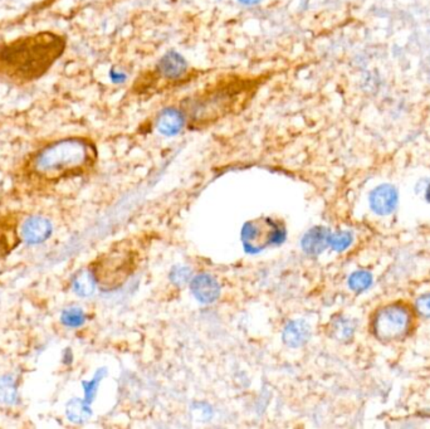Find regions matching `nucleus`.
Here are the masks:
<instances>
[{"label": "nucleus", "mask_w": 430, "mask_h": 429, "mask_svg": "<svg viewBox=\"0 0 430 429\" xmlns=\"http://www.w3.org/2000/svg\"><path fill=\"white\" fill-rule=\"evenodd\" d=\"M191 291L195 299L203 304H212L218 300L220 294V286L214 277L208 273H201L193 278L191 281Z\"/></svg>", "instance_id": "9"}, {"label": "nucleus", "mask_w": 430, "mask_h": 429, "mask_svg": "<svg viewBox=\"0 0 430 429\" xmlns=\"http://www.w3.org/2000/svg\"><path fill=\"white\" fill-rule=\"evenodd\" d=\"M239 3H242L244 6H255V4H258L260 0H238Z\"/></svg>", "instance_id": "24"}, {"label": "nucleus", "mask_w": 430, "mask_h": 429, "mask_svg": "<svg viewBox=\"0 0 430 429\" xmlns=\"http://www.w3.org/2000/svg\"><path fill=\"white\" fill-rule=\"evenodd\" d=\"M94 160L92 142L84 137H65L39 149L30 159V168L39 177L54 179L86 170Z\"/></svg>", "instance_id": "3"}, {"label": "nucleus", "mask_w": 430, "mask_h": 429, "mask_svg": "<svg viewBox=\"0 0 430 429\" xmlns=\"http://www.w3.org/2000/svg\"><path fill=\"white\" fill-rule=\"evenodd\" d=\"M330 230L324 227H315L302 238V248L310 256H318L329 246Z\"/></svg>", "instance_id": "12"}, {"label": "nucleus", "mask_w": 430, "mask_h": 429, "mask_svg": "<svg viewBox=\"0 0 430 429\" xmlns=\"http://www.w3.org/2000/svg\"><path fill=\"white\" fill-rule=\"evenodd\" d=\"M353 241H354V237L350 232L340 230V232H336V233L330 235L329 246L336 252H342V251H346L351 246Z\"/></svg>", "instance_id": "18"}, {"label": "nucleus", "mask_w": 430, "mask_h": 429, "mask_svg": "<svg viewBox=\"0 0 430 429\" xmlns=\"http://www.w3.org/2000/svg\"><path fill=\"white\" fill-rule=\"evenodd\" d=\"M334 331H335V336L339 340H346V339H350L354 335V328H353L351 323L346 321V320H339L337 323H335Z\"/></svg>", "instance_id": "21"}, {"label": "nucleus", "mask_w": 430, "mask_h": 429, "mask_svg": "<svg viewBox=\"0 0 430 429\" xmlns=\"http://www.w3.org/2000/svg\"><path fill=\"white\" fill-rule=\"evenodd\" d=\"M137 259V251L131 247L130 242H124L97 259L91 272L103 290H115L136 270Z\"/></svg>", "instance_id": "4"}, {"label": "nucleus", "mask_w": 430, "mask_h": 429, "mask_svg": "<svg viewBox=\"0 0 430 429\" xmlns=\"http://www.w3.org/2000/svg\"><path fill=\"white\" fill-rule=\"evenodd\" d=\"M17 384L11 376H0V403L14 404L17 402Z\"/></svg>", "instance_id": "16"}, {"label": "nucleus", "mask_w": 430, "mask_h": 429, "mask_svg": "<svg viewBox=\"0 0 430 429\" xmlns=\"http://www.w3.org/2000/svg\"><path fill=\"white\" fill-rule=\"evenodd\" d=\"M370 208L377 216H389L399 203V193L393 185L381 184L372 190L369 197Z\"/></svg>", "instance_id": "7"}, {"label": "nucleus", "mask_w": 430, "mask_h": 429, "mask_svg": "<svg viewBox=\"0 0 430 429\" xmlns=\"http://www.w3.org/2000/svg\"><path fill=\"white\" fill-rule=\"evenodd\" d=\"M96 290V280L91 271H81L73 278V291L78 296L89 297Z\"/></svg>", "instance_id": "15"}, {"label": "nucleus", "mask_w": 430, "mask_h": 429, "mask_svg": "<svg viewBox=\"0 0 430 429\" xmlns=\"http://www.w3.org/2000/svg\"><path fill=\"white\" fill-rule=\"evenodd\" d=\"M52 235V224L42 217H32L25 220L22 228V237L30 244H39L47 241Z\"/></svg>", "instance_id": "11"}, {"label": "nucleus", "mask_w": 430, "mask_h": 429, "mask_svg": "<svg viewBox=\"0 0 430 429\" xmlns=\"http://www.w3.org/2000/svg\"><path fill=\"white\" fill-rule=\"evenodd\" d=\"M84 320H86L84 312L78 307L67 309L62 312V316H61V321L68 328H80L82 326Z\"/></svg>", "instance_id": "19"}, {"label": "nucleus", "mask_w": 430, "mask_h": 429, "mask_svg": "<svg viewBox=\"0 0 430 429\" xmlns=\"http://www.w3.org/2000/svg\"><path fill=\"white\" fill-rule=\"evenodd\" d=\"M311 330L305 321H291L284 328L283 340L289 347H300L310 339Z\"/></svg>", "instance_id": "13"}, {"label": "nucleus", "mask_w": 430, "mask_h": 429, "mask_svg": "<svg viewBox=\"0 0 430 429\" xmlns=\"http://www.w3.org/2000/svg\"><path fill=\"white\" fill-rule=\"evenodd\" d=\"M414 313L403 302L388 304L377 309L372 318L374 336L384 342L404 339L412 331Z\"/></svg>", "instance_id": "5"}, {"label": "nucleus", "mask_w": 430, "mask_h": 429, "mask_svg": "<svg viewBox=\"0 0 430 429\" xmlns=\"http://www.w3.org/2000/svg\"><path fill=\"white\" fill-rule=\"evenodd\" d=\"M190 276H191V271L189 270L188 267H175L171 271V281L177 286L188 282Z\"/></svg>", "instance_id": "22"}, {"label": "nucleus", "mask_w": 430, "mask_h": 429, "mask_svg": "<svg viewBox=\"0 0 430 429\" xmlns=\"http://www.w3.org/2000/svg\"><path fill=\"white\" fill-rule=\"evenodd\" d=\"M186 118L182 110L167 107L160 112L156 118V129L161 135L175 136L183 130Z\"/></svg>", "instance_id": "10"}, {"label": "nucleus", "mask_w": 430, "mask_h": 429, "mask_svg": "<svg viewBox=\"0 0 430 429\" xmlns=\"http://www.w3.org/2000/svg\"><path fill=\"white\" fill-rule=\"evenodd\" d=\"M186 70H188L186 59L175 51H170L161 57L156 65L155 72L165 80L174 81L182 78L186 73Z\"/></svg>", "instance_id": "8"}, {"label": "nucleus", "mask_w": 430, "mask_h": 429, "mask_svg": "<svg viewBox=\"0 0 430 429\" xmlns=\"http://www.w3.org/2000/svg\"><path fill=\"white\" fill-rule=\"evenodd\" d=\"M106 375V371L105 369H100L94 374V379L91 382H83V390H84V400L91 404L94 402L96 393H97V388L100 385L102 378Z\"/></svg>", "instance_id": "20"}, {"label": "nucleus", "mask_w": 430, "mask_h": 429, "mask_svg": "<svg viewBox=\"0 0 430 429\" xmlns=\"http://www.w3.org/2000/svg\"><path fill=\"white\" fill-rule=\"evenodd\" d=\"M372 275L367 271L360 270L354 272L348 278V286L355 292H364L367 288L372 287Z\"/></svg>", "instance_id": "17"}, {"label": "nucleus", "mask_w": 430, "mask_h": 429, "mask_svg": "<svg viewBox=\"0 0 430 429\" xmlns=\"http://www.w3.org/2000/svg\"><path fill=\"white\" fill-rule=\"evenodd\" d=\"M425 199L430 203V182L426 185V188H425Z\"/></svg>", "instance_id": "25"}, {"label": "nucleus", "mask_w": 430, "mask_h": 429, "mask_svg": "<svg viewBox=\"0 0 430 429\" xmlns=\"http://www.w3.org/2000/svg\"><path fill=\"white\" fill-rule=\"evenodd\" d=\"M255 91L254 80L227 78L184 101V115L191 128H204L242 110Z\"/></svg>", "instance_id": "2"}, {"label": "nucleus", "mask_w": 430, "mask_h": 429, "mask_svg": "<svg viewBox=\"0 0 430 429\" xmlns=\"http://www.w3.org/2000/svg\"><path fill=\"white\" fill-rule=\"evenodd\" d=\"M284 237L283 227L271 218L260 217L249 220L242 230L243 246L249 253H258L270 246L279 244Z\"/></svg>", "instance_id": "6"}, {"label": "nucleus", "mask_w": 430, "mask_h": 429, "mask_svg": "<svg viewBox=\"0 0 430 429\" xmlns=\"http://www.w3.org/2000/svg\"><path fill=\"white\" fill-rule=\"evenodd\" d=\"M65 414L73 423H83L91 417L89 404L86 400L73 398L65 406Z\"/></svg>", "instance_id": "14"}, {"label": "nucleus", "mask_w": 430, "mask_h": 429, "mask_svg": "<svg viewBox=\"0 0 430 429\" xmlns=\"http://www.w3.org/2000/svg\"><path fill=\"white\" fill-rule=\"evenodd\" d=\"M415 310L423 318H430V294H422L415 302Z\"/></svg>", "instance_id": "23"}, {"label": "nucleus", "mask_w": 430, "mask_h": 429, "mask_svg": "<svg viewBox=\"0 0 430 429\" xmlns=\"http://www.w3.org/2000/svg\"><path fill=\"white\" fill-rule=\"evenodd\" d=\"M67 38L42 30L0 43V81L22 87L39 81L65 52Z\"/></svg>", "instance_id": "1"}]
</instances>
